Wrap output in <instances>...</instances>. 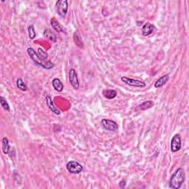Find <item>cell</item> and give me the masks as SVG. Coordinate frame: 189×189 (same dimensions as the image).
<instances>
[{
    "label": "cell",
    "instance_id": "6da1fadb",
    "mask_svg": "<svg viewBox=\"0 0 189 189\" xmlns=\"http://www.w3.org/2000/svg\"><path fill=\"white\" fill-rule=\"evenodd\" d=\"M186 180V174L183 168H179L170 179L169 188L173 189H180Z\"/></svg>",
    "mask_w": 189,
    "mask_h": 189
},
{
    "label": "cell",
    "instance_id": "7a4b0ae2",
    "mask_svg": "<svg viewBox=\"0 0 189 189\" xmlns=\"http://www.w3.org/2000/svg\"><path fill=\"white\" fill-rule=\"evenodd\" d=\"M27 53L29 55L31 59L33 60L34 63H35L36 65L39 66V67H43L44 69L46 70H50L52 69V68L54 67V64L53 63H51L50 61H45V60L42 59L41 57L39 56V54L36 53V51L34 50L32 47H28L27 48Z\"/></svg>",
    "mask_w": 189,
    "mask_h": 189
},
{
    "label": "cell",
    "instance_id": "3957f363",
    "mask_svg": "<svg viewBox=\"0 0 189 189\" xmlns=\"http://www.w3.org/2000/svg\"><path fill=\"white\" fill-rule=\"evenodd\" d=\"M56 11L61 18H65L68 11V2L67 0H59L56 4Z\"/></svg>",
    "mask_w": 189,
    "mask_h": 189
},
{
    "label": "cell",
    "instance_id": "277c9868",
    "mask_svg": "<svg viewBox=\"0 0 189 189\" xmlns=\"http://www.w3.org/2000/svg\"><path fill=\"white\" fill-rule=\"evenodd\" d=\"M122 82H124V84H127V85L130 86H133V87H140L143 88L146 86V83L140 80L137 79H133V78H130L128 77H126V76H123L120 78Z\"/></svg>",
    "mask_w": 189,
    "mask_h": 189
},
{
    "label": "cell",
    "instance_id": "5b68a950",
    "mask_svg": "<svg viewBox=\"0 0 189 189\" xmlns=\"http://www.w3.org/2000/svg\"><path fill=\"white\" fill-rule=\"evenodd\" d=\"M66 167H67L68 172L73 174H80V173L82 172V170H83V166H82L79 162L73 161V160L67 162Z\"/></svg>",
    "mask_w": 189,
    "mask_h": 189
},
{
    "label": "cell",
    "instance_id": "8992f818",
    "mask_svg": "<svg viewBox=\"0 0 189 189\" xmlns=\"http://www.w3.org/2000/svg\"><path fill=\"white\" fill-rule=\"evenodd\" d=\"M101 125L104 129L109 131V132H116L118 129L117 123L112 120L103 119L101 120Z\"/></svg>",
    "mask_w": 189,
    "mask_h": 189
},
{
    "label": "cell",
    "instance_id": "52a82bcc",
    "mask_svg": "<svg viewBox=\"0 0 189 189\" xmlns=\"http://www.w3.org/2000/svg\"><path fill=\"white\" fill-rule=\"evenodd\" d=\"M182 146L181 143V137L179 134H177L172 138L171 141V151L172 152H177L180 150Z\"/></svg>",
    "mask_w": 189,
    "mask_h": 189
},
{
    "label": "cell",
    "instance_id": "ba28073f",
    "mask_svg": "<svg viewBox=\"0 0 189 189\" xmlns=\"http://www.w3.org/2000/svg\"><path fill=\"white\" fill-rule=\"evenodd\" d=\"M69 81L71 84L72 87L75 90H78L80 84L79 81H78V75L76 73L75 70L74 69H71L69 72Z\"/></svg>",
    "mask_w": 189,
    "mask_h": 189
},
{
    "label": "cell",
    "instance_id": "9c48e42d",
    "mask_svg": "<svg viewBox=\"0 0 189 189\" xmlns=\"http://www.w3.org/2000/svg\"><path fill=\"white\" fill-rule=\"evenodd\" d=\"M46 103H47V107L50 109V111L53 112V113L56 114H60L61 112H60L59 109H58L56 107L55 104H54L53 100H52V98L50 95L46 96Z\"/></svg>",
    "mask_w": 189,
    "mask_h": 189
},
{
    "label": "cell",
    "instance_id": "30bf717a",
    "mask_svg": "<svg viewBox=\"0 0 189 189\" xmlns=\"http://www.w3.org/2000/svg\"><path fill=\"white\" fill-rule=\"evenodd\" d=\"M154 29H155V27L154 25L151 23H146L142 27V35L143 36H150L153 33Z\"/></svg>",
    "mask_w": 189,
    "mask_h": 189
},
{
    "label": "cell",
    "instance_id": "8fae6325",
    "mask_svg": "<svg viewBox=\"0 0 189 189\" xmlns=\"http://www.w3.org/2000/svg\"><path fill=\"white\" fill-rule=\"evenodd\" d=\"M168 79H169V75H162V77L158 78L157 80L155 83H154V87L155 88H160L162 86H163L167 82H168Z\"/></svg>",
    "mask_w": 189,
    "mask_h": 189
},
{
    "label": "cell",
    "instance_id": "7c38bea8",
    "mask_svg": "<svg viewBox=\"0 0 189 189\" xmlns=\"http://www.w3.org/2000/svg\"><path fill=\"white\" fill-rule=\"evenodd\" d=\"M154 105V103L152 100H146V101L143 102L141 104L138 106L136 109L137 110H146L148 109L152 108Z\"/></svg>",
    "mask_w": 189,
    "mask_h": 189
},
{
    "label": "cell",
    "instance_id": "4fadbf2b",
    "mask_svg": "<svg viewBox=\"0 0 189 189\" xmlns=\"http://www.w3.org/2000/svg\"><path fill=\"white\" fill-rule=\"evenodd\" d=\"M103 94L107 99H113L117 96L118 92L114 90H104L103 91Z\"/></svg>",
    "mask_w": 189,
    "mask_h": 189
},
{
    "label": "cell",
    "instance_id": "5bb4252c",
    "mask_svg": "<svg viewBox=\"0 0 189 189\" xmlns=\"http://www.w3.org/2000/svg\"><path fill=\"white\" fill-rule=\"evenodd\" d=\"M53 88L55 89L57 92H61L64 89V85L63 84L61 83V80L59 78H54L53 80Z\"/></svg>",
    "mask_w": 189,
    "mask_h": 189
},
{
    "label": "cell",
    "instance_id": "9a60e30c",
    "mask_svg": "<svg viewBox=\"0 0 189 189\" xmlns=\"http://www.w3.org/2000/svg\"><path fill=\"white\" fill-rule=\"evenodd\" d=\"M50 24H51V26L53 27V28L56 32L58 33H62V32H64V29L62 26L60 25V24L55 19H52L50 20Z\"/></svg>",
    "mask_w": 189,
    "mask_h": 189
},
{
    "label": "cell",
    "instance_id": "2e32d148",
    "mask_svg": "<svg viewBox=\"0 0 189 189\" xmlns=\"http://www.w3.org/2000/svg\"><path fill=\"white\" fill-rule=\"evenodd\" d=\"M44 36H45L46 38H47L48 39H50V41L53 42H56V41H57V38H56V34L50 29H46L45 31H44Z\"/></svg>",
    "mask_w": 189,
    "mask_h": 189
},
{
    "label": "cell",
    "instance_id": "e0dca14e",
    "mask_svg": "<svg viewBox=\"0 0 189 189\" xmlns=\"http://www.w3.org/2000/svg\"><path fill=\"white\" fill-rule=\"evenodd\" d=\"M10 150V146H9V140L6 137L3 138L2 139V151L4 154H8Z\"/></svg>",
    "mask_w": 189,
    "mask_h": 189
},
{
    "label": "cell",
    "instance_id": "ac0fdd59",
    "mask_svg": "<svg viewBox=\"0 0 189 189\" xmlns=\"http://www.w3.org/2000/svg\"><path fill=\"white\" fill-rule=\"evenodd\" d=\"M17 86L19 90H22V91H26V90H27V85H26L22 78H18L17 81Z\"/></svg>",
    "mask_w": 189,
    "mask_h": 189
},
{
    "label": "cell",
    "instance_id": "d6986e66",
    "mask_svg": "<svg viewBox=\"0 0 189 189\" xmlns=\"http://www.w3.org/2000/svg\"><path fill=\"white\" fill-rule=\"evenodd\" d=\"M0 103H1V106H2V108L5 110V111L10 112L9 104L7 102V100H6L5 98L2 97V96H1V97H0Z\"/></svg>",
    "mask_w": 189,
    "mask_h": 189
},
{
    "label": "cell",
    "instance_id": "ffe728a7",
    "mask_svg": "<svg viewBox=\"0 0 189 189\" xmlns=\"http://www.w3.org/2000/svg\"><path fill=\"white\" fill-rule=\"evenodd\" d=\"M28 34H29L30 39H35L36 34L35 29H34V27L33 25L29 26V27H28Z\"/></svg>",
    "mask_w": 189,
    "mask_h": 189
},
{
    "label": "cell",
    "instance_id": "44dd1931",
    "mask_svg": "<svg viewBox=\"0 0 189 189\" xmlns=\"http://www.w3.org/2000/svg\"><path fill=\"white\" fill-rule=\"evenodd\" d=\"M38 53H39V56L42 59L45 60L47 59V57H48L47 53H46V52L44 51L41 48H39V49H38Z\"/></svg>",
    "mask_w": 189,
    "mask_h": 189
},
{
    "label": "cell",
    "instance_id": "7402d4cb",
    "mask_svg": "<svg viewBox=\"0 0 189 189\" xmlns=\"http://www.w3.org/2000/svg\"><path fill=\"white\" fill-rule=\"evenodd\" d=\"M119 186H120V188H125V186H126V180H123L120 181V183H119Z\"/></svg>",
    "mask_w": 189,
    "mask_h": 189
}]
</instances>
